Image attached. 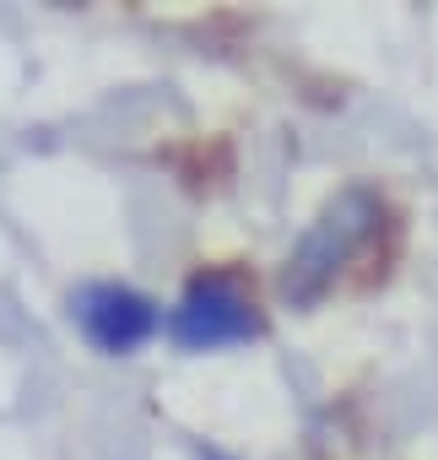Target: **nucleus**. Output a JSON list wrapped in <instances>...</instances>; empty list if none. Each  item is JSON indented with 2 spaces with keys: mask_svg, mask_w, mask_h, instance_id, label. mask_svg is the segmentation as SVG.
<instances>
[{
  "mask_svg": "<svg viewBox=\"0 0 438 460\" xmlns=\"http://www.w3.org/2000/svg\"><path fill=\"white\" fill-rule=\"evenodd\" d=\"M76 320L82 331L103 347V352H136L152 331H157V309L130 293V288H114V282H98L76 298Z\"/></svg>",
  "mask_w": 438,
  "mask_h": 460,
  "instance_id": "3",
  "label": "nucleus"
},
{
  "mask_svg": "<svg viewBox=\"0 0 438 460\" xmlns=\"http://www.w3.org/2000/svg\"><path fill=\"white\" fill-rule=\"evenodd\" d=\"M373 217H379V200L368 190H346L341 200H330V211L309 227L303 244H298V255L287 261V298H298V304L320 298L330 288V277L363 244V234L373 227Z\"/></svg>",
  "mask_w": 438,
  "mask_h": 460,
  "instance_id": "1",
  "label": "nucleus"
},
{
  "mask_svg": "<svg viewBox=\"0 0 438 460\" xmlns=\"http://www.w3.org/2000/svg\"><path fill=\"white\" fill-rule=\"evenodd\" d=\"M173 341L189 347V352H211V347H228V341H250L260 331V314L250 304V293L223 277V271H211V277H195L168 320Z\"/></svg>",
  "mask_w": 438,
  "mask_h": 460,
  "instance_id": "2",
  "label": "nucleus"
}]
</instances>
